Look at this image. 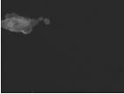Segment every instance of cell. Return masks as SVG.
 <instances>
[{
  "label": "cell",
  "mask_w": 124,
  "mask_h": 94,
  "mask_svg": "<svg viewBox=\"0 0 124 94\" xmlns=\"http://www.w3.org/2000/svg\"><path fill=\"white\" fill-rule=\"evenodd\" d=\"M40 23L48 25L50 24V19L44 17L28 18L17 13H7L1 21V27L11 33L29 34Z\"/></svg>",
  "instance_id": "obj_1"
}]
</instances>
